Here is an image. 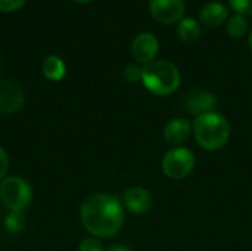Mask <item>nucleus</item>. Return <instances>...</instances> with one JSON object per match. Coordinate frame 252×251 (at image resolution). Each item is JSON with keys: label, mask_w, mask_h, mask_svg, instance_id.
<instances>
[{"label": "nucleus", "mask_w": 252, "mask_h": 251, "mask_svg": "<svg viewBox=\"0 0 252 251\" xmlns=\"http://www.w3.org/2000/svg\"><path fill=\"white\" fill-rule=\"evenodd\" d=\"M80 222L90 237L112 238L124 225V206L111 194L89 195L80 206Z\"/></svg>", "instance_id": "1"}, {"label": "nucleus", "mask_w": 252, "mask_h": 251, "mask_svg": "<svg viewBox=\"0 0 252 251\" xmlns=\"http://www.w3.org/2000/svg\"><path fill=\"white\" fill-rule=\"evenodd\" d=\"M193 135L201 148L217 151L223 148L230 138V123L220 112L211 111L196 117L193 121Z\"/></svg>", "instance_id": "2"}, {"label": "nucleus", "mask_w": 252, "mask_h": 251, "mask_svg": "<svg viewBox=\"0 0 252 251\" xmlns=\"http://www.w3.org/2000/svg\"><path fill=\"white\" fill-rule=\"evenodd\" d=\"M142 83L151 93L157 96H167L179 89L180 71L170 61L155 59L143 65Z\"/></svg>", "instance_id": "3"}, {"label": "nucleus", "mask_w": 252, "mask_h": 251, "mask_svg": "<svg viewBox=\"0 0 252 251\" xmlns=\"http://www.w3.org/2000/svg\"><path fill=\"white\" fill-rule=\"evenodd\" d=\"M32 200L31 185L21 176H6L0 182V203L9 212L24 213Z\"/></svg>", "instance_id": "4"}, {"label": "nucleus", "mask_w": 252, "mask_h": 251, "mask_svg": "<svg viewBox=\"0 0 252 251\" xmlns=\"http://www.w3.org/2000/svg\"><path fill=\"white\" fill-rule=\"evenodd\" d=\"M195 167V155L189 148L174 146L162 158V172L168 179L182 180L188 178Z\"/></svg>", "instance_id": "5"}, {"label": "nucleus", "mask_w": 252, "mask_h": 251, "mask_svg": "<svg viewBox=\"0 0 252 251\" xmlns=\"http://www.w3.org/2000/svg\"><path fill=\"white\" fill-rule=\"evenodd\" d=\"M149 12L159 24H179L185 15V0H151Z\"/></svg>", "instance_id": "6"}, {"label": "nucleus", "mask_w": 252, "mask_h": 251, "mask_svg": "<svg viewBox=\"0 0 252 251\" xmlns=\"http://www.w3.org/2000/svg\"><path fill=\"white\" fill-rule=\"evenodd\" d=\"M25 104V93L22 87L6 78H0V114L10 115L22 109Z\"/></svg>", "instance_id": "7"}, {"label": "nucleus", "mask_w": 252, "mask_h": 251, "mask_svg": "<svg viewBox=\"0 0 252 251\" xmlns=\"http://www.w3.org/2000/svg\"><path fill=\"white\" fill-rule=\"evenodd\" d=\"M159 50V41L152 33H140L131 43V55L139 64H149L155 61Z\"/></svg>", "instance_id": "8"}, {"label": "nucleus", "mask_w": 252, "mask_h": 251, "mask_svg": "<svg viewBox=\"0 0 252 251\" xmlns=\"http://www.w3.org/2000/svg\"><path fill=\"white\" fill-rule=\"evenodd\" d=\"M183 107L189 114H195L196 117L214 111L217 107V98L207 90L202 89H193L189 93H186L183 99Z\"/></svg>", "instance_id": "9"}, {"label": "nucleus", "mask_w": 252, "mask_h": 251, "mask_svg": "<svg viewBox=\"0 0 252 251\" xmlns=\"http://www.w3.org/2000/svg\"><path fill=\"white\" fill-rule=\"evenodd\" d=\"M123 206L134 215H145L152 209L154 200L151 192L142 186H131L123 194Z\"/></svg>", "instance_id": "10"}, {"label": "nucleus", "mask_w": 252, "mask_h": 251, "mask_svg": "<svg viewBox=\"0 0 252 251\" xmlns=\"http://www.w3.org/2000/svg\"><path fill=\"white\" fill-rule=\"evenodd\" d=\"M192 133L190 121L185 118H173L164 127V139L173 146H182Z\"/></svg>", "instance_id": "11"}, {"label": "nucleus", "mask_w": 252, "mask_h": 251, "mask_svg": "<svg viewBox=\"0 0 252 251\" xmlns=\"http://www.w3.org/2000/svg\"><path fill=\"white\" fill-rule=\"evenodd\" d=\"M229 18V10L223 3L219 1H211L207 3L205 6H202L201 12H199V19L204 25L210 27V28H216L220 27L221 24H224Z\"/></svg>", "instance_id": "12"}, {"label": "nucleus", "mask_w": 252, "mask_h": 251, "mask_svg": "<svg viewBox=\"0 0 252 251\" xmlns=\"http://www.w3.org/2000/svg\"><path fill=\"white\" fill-rule=\"evenodd\" d=\"M41 72L50 81H61L66 74V65L58 55H49L41 62Z\"/></svg>", "instance_id": "13"}, {"label": "nucleus", "mask_w": 252, "mask_h": 251, "mask_svg": "<svg viewBox=\"0 0 252 251\" xmlns=\"http://www.w3.org/2000/svg\"><path fill=\"white\" fill-rule=\"evenodd\" d=\"M177 36L183 43H196L201 37V25L193 18H183L177 24Z\"/></svg>", "instance_id": "14"}, {"label": "nucleus", "mask_w": 252, "mask_h": 251, "mask_svg": "<svg viewBox=\"0 0 252 251\" xmlns=\"http://www.w3.org/2000/svg\"><path fill=\"white\" fill-rule=\"evenodd\" d=\"M248 28H250V24H248L247 18L244 15H238V13L230 16L226 24V31L233 38L244 37L248 33Z\"/></svg>", "instance_id": "15"}, {"label": "nucleus", "mask_w": 252, "mask_h": 251, "mask_svg": "<svg viewBox=\"0 0 252 251\" xmlns=\"http://www.w3.org/2000/svg\"><path fill=\"white\" fill-rule=\"evenodd\" d=\"M25 225L27 220L21 212H9V215L4 217V229L9 234H21L25 229Z\"/></svg>", "instance_id": "16"}, {"label": "nucleus", "mask_w": 252, "mask_h": 251, "mask_svg": "<svg viewBox=\"0 0 252 251\" xmlns=\"http://www.w3.org/2000/svg\"><path fill=\"white\" fill-rule=\"evenodd\" d=\"M142 72H143V67H139L137 64H128L124 68L123 75L128 83H137L142 81Z\"/></svg>", "instance_id": "17"}, {"label": "nucleus", "mask_w": 252, "mask_h": 251, "mask_svg": "<svg viewBox=\"0 0 252 251\" xmlns=\"http://www.w3.org/2000/svg\"><path fill=\"white\" fill-rule=\"evenodd\" d=\"M78 251H105V247H103L100 238L87 237V238H84V240L80 243Z\"/></svg>", "instance_id": "18"}, {"label": "nucleus", "mask_w": 252, "mask_h": 251, "mask_svg": "<svg viewBox=\"0 0 252 251\" xmlns=\"http://www.w3.org/2000/svg\"><path fill=\"white\" fill-rule=\"evenodd\" d=\"M229 3L238 15H252V0H229Z\"/></svg>", "instance_id": "19"}, {"label": "nucleus", "mask_w": 252, "mask_h": 251, "mask_svg": "<svg viewBox=\"0 0 252 251\" xmlns=\"http://www.w3.org/2000/svg\"><path fill=\"white\" fill-rule=\"evenodd\" d=\"M25 4V0H0V12L12 13L19 10Z\"/></svg>", "instance_id": "20"}, {"label": "nucleus", "mask_w": 252, "mask_h": 251, "mask_svg": "<svg viewBox=\"0 0 252 251\" xmlns=\"http://www.w3.org/2000/svg\"><path fill=\"white\" fill-rule=\"evenodd\" d=\"M9 164H10L9 155H7V152L0 146V182L7 176Z\"/></svg>", "instance_id": "21"}, {"label": "nucleus", "mask_w": 252, "mask_h": 251, "mask_svg": "<svg viewBox=\"0 0 252 251\" xmlns=\"http://www.w3.org/2000/svg\"><path fill=\"white\" fill-rule=\"evenodd\" d=\"M105 251H131L127 246H124V244H114V246H111L108 250Z\"/></svg>", "instance_id": "22"}, {"label": "nucleus", "mask_w": 252, "mask_h": 251, "mask_svg": "<svg viewBox=\"0 0 252 251\" xmlns=\"http://www.w3.org/2000/svg\"><path fill=\"white\" fill-rule=\"evenodd\" d=\"M248 44H250V49L252 50V30L251 33H250V38H248Z\"/></svg>", "instance_id": "23"}, {"label": "nucleus", "mask_w": 252, "mask_h": 251, "mask_svg": "<svg viewBox=\"0 0 252 251\" xmlns=\"http://www.w3.org/2000/svg\"><path fill=\"white\" fill-rule=\"evenodd\" d=\"M74 1H77V3H89L92 0H74Z\"/></svg>", "instance_id": "24"}, {"label": "nucleus", "mask_w": 252, "mask_h": 251, "mask_svg": "<svg viewBox=\"0 0 252 251\" xmlns=\"http://www.w3.org/2000/svg\"><path fill=\"white\" fill-rule=\"evenodd\" d=\"M0 67H1V59H0Z\"/></svg>", "instance_id": "25"}]
</instances>
